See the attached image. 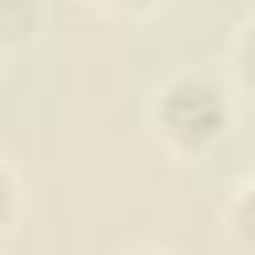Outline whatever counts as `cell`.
<instances>
[{
    "label": "cell",
    "instance_id": "6da1fadb",
    "mask_svg": "<svg viewBox=\"0 0 255 255\" xmlns=\"http://www.w3.org/2000/svg\"><path fill=\"white\" fill-rule=\"evenodd\" d=\"M155 128L187 155H199L227 131V100L203 76H175L155 100Z\"/></svg>",
    "mask_w": 255,
    "mask_h": 255
},
{
    "label": "cell",
    "instance_id": "7a4b0ae2",
    "mask_svg": "<svg viewBox=\"0 0 255 255\" xmlns=\"http://www.w3.org/2000/svg\"><path fill=\"white\" fill-rule=\"evenodd\" d=\"M231 231H235V239L243 247H255V179L231 203Z\"/></svg>",
    "mask_w": 255,
    "mask_h": 255
},
{
    "label": "cell",
    "instance_id": "3957f363",
    "mask_svg": "<svg viewBox=\"0 0 255 255\" xmlns=\"http://www.w3.org/2000/svg\"><path fill=\"white\" fill-rule=\"evenodd\" d=\"M12 211H16V179H12V171L0 163V227L12 219Z\"/></svg>",
    "mask_w": 255,
    "mask_h": 255
},
{
    "label": "cell",
    "instance_id": "277c9868",
    "mask_svg": "<svg viewBox=\"0 0 255 255\" xmlns=\"http://www.w3.org/2000/svg\"><path fill=\"white\" fill-rule=\"evenodd\" d=\"M239 68L255 84V24H247V32L239 36Z\"/></svg>",
    "mask_w": 255,
    "mask_h": 255
},
{
    "label": "cell",
    "instance_id": "5b68a950",
    "mask_svg": "<svg viewBox=\"0 0 255 255\" xmlns=\"http://www.w3.org/2000/svg\"><path fill=\"white\" fill-rule=\"evenodd\" d=\"M108 8H120V12H135V8H151L155 0H104Z\"/></svg>",
    "mask_w": 255,
    "mask_h": 255
}]
</instances>
